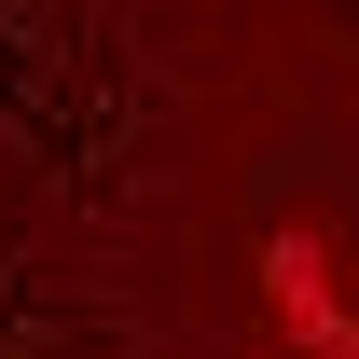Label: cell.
<instances>
[{
  "label": "cell",
  "mask_w": 359,
  "mask_h": 359,
  "mask_svg": "<svg viewBox=\"0 0 359 359\" xmlns=\"http://www.w3.org/2000/svg\"><path fill=\"white\" fill-rule=\"evenodd\" d=\"M263 276H276V318H290V332H318V359H346V318H332V249H318V235H276Z\"/></svg>",
  "instance_id": "obj_1"
}]
</instances>
